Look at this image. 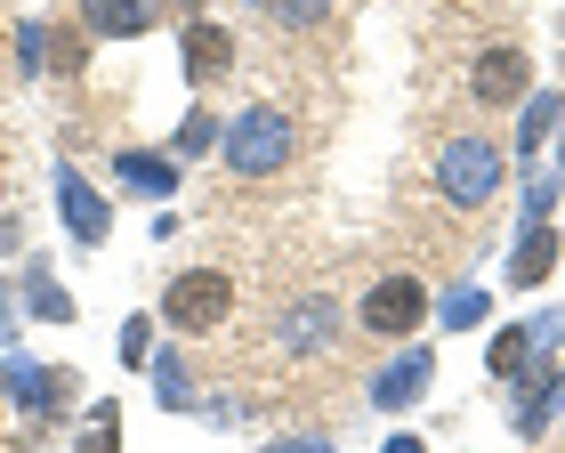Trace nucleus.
<instances>
[{"mask_svg": "<svg viewBox=\"0 0 565 453\" xmlns=\"http://www.w3.org/2000/svg\"><path fill=\"white\" fill-rule=\"evenodd\" d=\"M259 453H340V445H331V438H267Z\"/></svg>", "mask_w": 565, "mask_h": 453, "instance_id": "nucleus-27", "label": "nucleus"}, {"mask_svg": "<svg viewBox=\"0 0 565 453\" xmlns=\"http://www.w3.org/2000/svg\"><path fill=\"white\" fill-rule=\"evenodd\" d=\"M226 130H218V114H186V122H178V138H170V155H211V146H218Z\"/></svg>", "mask_w": 565, "mask_h": 453, "instance_id": "nucleus-20", "label": "nucleus"}, {"mask_svg": "<svg viewBox=\"0 0 565 453\" xmlns=\"http://www.w3.org/2000/svg\"><path fill=\"white\" fill-rule=\"evenodd\" d=\"M57 211H65V235H73V243H89V251L114 235V203L82 179V162H57Z\"/></svg>", "mask_w": 565, "mask_h": 453, "instance_id": "nucleus-6", "label": "nucleus"}, {"mask_svg": "<svg viewBox=\"0 0 565 453\" xmlns=\"http://www.w3.org/2000/svg\"><path fill=\"white\" fill-rule=\"evenodd\" d=\"M49 49H57V33H49V24H24V33H17V57H24V73H49Z\"/></svg>", "mask_w": 565, "mask_h": 453, "instance_id": "nucleus-23", "label": "nucleus"}, {"mask_svg": "<svg viewBox=\"0 0 565 453\" xmlns=\"http://www.w3.org/2000/svg\"><path fill=\"white\" fill-rule=\"evenodd\" d=\"M0 397L24 413V430H49L73 397V372L65 365H33V357H0Z\"/></svg>", "mask_w": 565, "mask_h": 453, "instance_id": "nucleus-4", "label": "nucleus"}, {"mask_svg": "<svg viewBox=\"0 0 565 453\" xmlns=\"http://www.w3.org/2000/svg\"><path fill=\"white\" fill-rule=\"evenodd\" d=\"M267 17H275V24H291V33H307V24H323V17H331V0H267Z\"/></svg>", "mask_w": 565, "mask_h": 453, "instance_id": "nucleus-22", "label": "nucleus"}, {"mask_svg": "<svg viewBox=\"0 0 565 453\" xmlns=\"http://www.w3.org/2000/svg\"><path fill=\"white\" fill-rule=\"evenodd\" d=\"M24 308L41 324H73V299H65L57 275H49V260H24Z\"/></svg>", "mask_w": 565, "mask_h": 453, "instance_id": "nucleus-16", "label": "nucleus"}, {"mask_svg": "<svg viewBox=\"0 0 565 453\" xmlns=\"http://www.w3.org/2000/svg\"><path fill=\"white\" fill-rule=\"evenodd\" d=\"M178 57H186V82H194V89H211V82H226V73H235V33H226V24H211V17H194L186 41H178Z\"/></svg>", "mask_w": 565, "mask_h": 453, "instance_id": "nucleus-11", "label": "nucleus"}, {"mask_svg": "<svg viewBox=\"0 0 565 453\" xmlns=\"http://www.w3.org/2000/svg\"><path fill=\"white\" fill-rule=\"evenodd\" d=\"M17 308H24V292L0 284V340H17Z\"/></svg>", "mask_w": 565, "mask_h": 453, "instance_id": "nucleus-28", "label": "nucleus"}, {"mask_svg": "<svg viewBox=\"0 0 565 453\" xmlns=\"http://www.w3.org/2000/svg\"><path fill=\"white\" fill-rule=\"evenodd\" d=\"M380 453H428V445H420L413 430H396V438H388V445H380Z\"/></svg>", "mask_w": 565, "mask_h": 453, "instance_id": "nucleus-29", "label": "nucleus"}, {"mask_svg": "<svg viewBox=\"0 0 565 453\" xmlns=\"http://www.w3.org/2000/svg\"><path fill=\"white\" fill-rule=\"evenodd\" d=\"M533 348H542V357H550V348H565V308H550V316H533Z\"/></svg>", "mask_w": 565, "mask_h": 453, "instance_id": "nucleus-25", "label": "nucleus"}, {"mask_svg": "<svg viewBox=\"0 0 565 453\" xmlns=\"http://www.w3.org/2000/svg\"><path fill=\"white\" fill-rule=\"evenodd\" d=\"M153 17H162V0H82L89 41H138V33H153Z\"/></svg>", "mask_w": 565, "mask_h": 453, "instance_id": "nucleus-12", "label": "nucleus"}, {"mask_svg": "<svg viewBox=\"0 0 565 453\" xmlns=\"http://www.w3.org/2000/svg\"><path fill=\"white\" fill-rule=\"evenodd\" d=\"M436 316V299L420 275H380V284L364 292V308H355V324H364L372 340H413V324Z\"/></svg>", "mask_w": 565, "mask_h": 453, "instance_id": "nucleus-5", "label": "nucleus"}, {"mask_svg": "<svg viewBox=\"0 0 565 453\" xmlns=\"http://www.w3.org/2000/svg\"><path fill=\"white\" fill-rule=\"evenodd\" d=\"M550 267H557V227H550V219H525L518 251H509V284H518V292H533Z\"/></svg>", "mask_w": 565, "mask_h": 453, "instance_id": "nucleus-14", "label": "nucleus"}, {"mask_svg": "<svg viewBox=\"0 0 565 453\" xmlns=\"http://www.w3.org/2000/svg\"><path fill=\"white\" fill-rule=\"evenodd\" d=\"M501 170H509V155L484 130H469V138H452L445 155H436V194H445L452 211H484L501 194Z\"/></svg>", "mask_w": 565, "mask_h": 453, "instance_id": "nucleus-1", "label": "nucleus"}, {"mask_svg": "<svg viewBox=\"0 0 565 453\" xmlns=\"http://www.w3.org/2000/svg\"><path fill=\"white\" fill-rule=\"evenodd\" d=\"M550 203H557V179H550V170H542V179H533V187H525V219H550Z\"/></svg>", "mask_w": 565, "mask_h": 453, "instance_id": "nucleus-26", "label": "nucleus"}, {"mask_svg": "<svg viewBox=\"0 0 565 453\" xmlns=\"http://www.w3.org/2000/svg\"><path fill=\"white\" fill-rule=\"evenodd\" d=\"M218 146H226V170H235V179H275V170L291 162V114L282 106H243Z\"/></svg>", "mask_w": 565, "mask_h": 453, "instance_id": "nucleus-3", "label": "nucleus"}, {"mask_svg": "<svg viewBox=\"0 0 565 453\" xmlns=\"http://www.w3.org/2000/svg\"><path fill=\"white\" fill-rule=\"evenodd\" d=\"M114 179L146 194V203H162V194H178V155H153V146H121L114 155Z\"/></svg>", "mask_w": 565, "mask_h": 453, "instance_id": "nucleus-13", "label": "nucleus"}, {"mask_svg": "<svg viewBox=\"0 0 565 453\" xmlns=\"http://www.w3.org/2000/svg\"><path fill=\"white\" fill-rule=\"evenodd\" d=\"M557 405H565V372L542 357V365H525V372H518V405H509V430H518V438H542L550 421H557Z\"/></svg>", "mask_w": 565, "mask_h": 453, "instance_id": "nucleus-8", "label": "nucleus"}, {"mask_svg": "<svg viewBox=\"0 0 565 453\" xmlns=\"http://www.w3.org/2000/svg\"><path fill=\"white\" fill-rule=\"evenodd\" d=\"M484 308H493V299H484V284H452L445 299H436V324H452V333H477Z\"/></svg>", "mask_w": 565, "mask_h": 453, "instance_id": "nucleus-18", "label": "nucleus"}, {"mask_svg": "<svg viewBox=\"0 0 565 453\" xmlns=\"http://www.w3.org/2000/svg\"><path fill=\"white\" fill-rule=\"evenodd\" d=\"M469 89H477V106H525V97H533V57H525V49H484L477 73H469Z\"/></svg>", "mask_w": 565, "mask_h": 453, "instance_id": "nucleus-9", "label": "nucleus"}, {"mask_svg": "<svg viewBox=\"0 0 565 453\" xmlns=\"http://www.w3.org/2000/svg\"><path fill=\"white\" fill-rule=\"evenodd\" d=\"M146 365H153V389H162V405L186 413V405H194V389H186V372H178V357L162 348V357H146Z\"/></svg>", "mask_w": 565, "mask_h": 453, "instance_id": "nucleus-21", "label": "nucleus"}, {"mask_svg": "<svg viewBox=\"0 0 565 453\" xmlns=\"http://www.w3.org/2000/svg\"><path fill=\"white\" fill-rule=\"evenodd\" d=\"M331 340H340V308H331V299H299V308L275 316V348L282 357H323Z\"/></svg>", "mask_w": 565, "mask_h": 453, "instance_id": "nucleus-10", "label": "nucleus"}, {"mask_svg": "<svg viewBox=\"0 0 565 453\" xmlns=\"http://www.w3.org/2000/svg\"><path fill=\"white\" fill-rule=\"evenodd\" d=\"M525 130H518V155H533V162H542V146L557 138V122H565V97L557 89H542V97H525Z\"/></svg>", "mask_w": 565, "mask_h": 453, "instance_id": "nucleus-17", "label": "nucleus"}, {"mask_svg": "<svg viewBox=\"0 0 565 453\" xmlns=\"http://www.w3.org/2000/svg\"><path fill=\"white\" fill-rule=\"evenodd\" d=\"M235 316V284H226L218 267H178L170 292H162V324L178 340H211L218 324Z\"/></svg>", "mask_w": 565, "mask_h": 453, "instance_id": "nucleus-2", "label": "nucleus"}, {"mask_svg": "<svg viewBox=\"0 0 565 453\" xmlns=\"http://www.w3.org/2000/svg\"><path fill=\"white\" fill-rule=\"evenodd\" d=\"M146 357H153V316H130V324H121V365L138 372Z\"/></svg>", "mask_w": 565, "mask_h": 453, "instance_id": "nucleus-24", "label": "nucleus"}, {"mask_svg": "<svg viewBox=\"0 0 565 453\" xmlns=\"http://www.w3.org/2000/svg\"><path fill=\"white\" fill-rule=\"evenodd\" d=\"M73 453H121V405H114V397H97V405H89L82 445H73Z\"/></svg>", "mask_w": 565, "mask_h": 453, "instance_id": "nucleus-19", "label": "nucleus"}, {"mask_svg": "<svg viewBox=\"0 0 565 453\" xmlns=\"http://www.w3.org/2000/svg\"><path fill=\"white\" fill-rule=\"evenodd\" d=\"M428 381H436V357L413 340L404 357H388V365L372 372V405H380V413H413L420 397H428Z\"/></svg>", "mask_w": 565, "mask_h": 453, "instance_id": "nucleus-7", "label": "nucleus"}, {"mask_svg": "<svg viewBox=\"0 0 565 453\" xmlns=\"http://www.w3.org/2000/svg\"><path fill=\"white\" fill-rule=\"evenodd\" d=\"M533 357H542V348H533V324H501L493 348H484V372H493V381H518Z\"/></svg>", "mask_w": 565, "mask_h": 453, "instance_id": "nucleus-15", "label": "nucleus"}]
</instances>
